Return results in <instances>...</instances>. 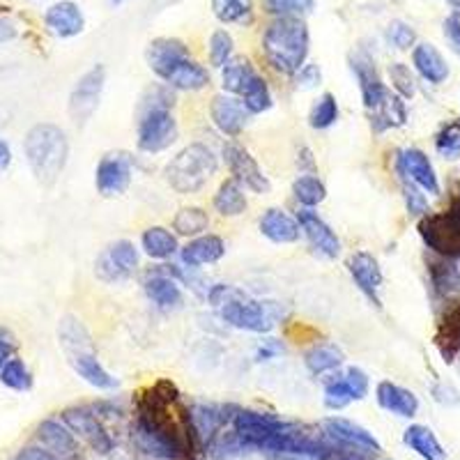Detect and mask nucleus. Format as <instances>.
<instances>
[{
    "instance_id": "nucleus-36",
    "label": "nucleus",
    "mask_w": 460,
    "mask_h": 460,
    "mask_svg": "<svg viewBox=\"0 0 460 460\" xmlns=\"http://www.w3.org/2000/svg\"><path fill=\"white\" fill-rule=\"evenodd\" d=\"M293 196L302 208H318L324 199H327V187L318 175H299L293 182Z\"/></svg>"
},
{
    "instance_id": "nucleus-47",
    "label": "nucleus",
    "mask_w": 460,
    "mask_h": 460,
    "mask_svg": "<svg viewBox=\"0 0 460 460\" xmlns=\"http://www.w3.org/2000/svg\"><path fill=\"white\" fill-rule=\"evenodd\" d=\"M402 196H405V205H408L410 215H429V199H426V191H421L417 184L402 180Z\"/></svg>"
},
{
    "instance_id": "nucleus-29",
    "label": "nucleus",
    "mask_w": 460,
    "mask_h": 460,
    "mask_svg": "<svg viewBox=\"0 0 460 460\" xmlns=\"http://www.w3.org/2000/svg\"><path fill=\"white\" fill-rule=\"evenodd\" d=\"M141 249L152 261H168L180 252L178 235L164 226H150V228L143 230Z\"/></svg>"
},
{
    "instance_id": "nucleus-24",
    "label": "nucleus",
    "mask_w": 460,
    "mask_h": 460,
    "mask_svg": "<svg viewBox=\"0 0 460 460\" xmlns=\"http://www.w3.org/2000/svg\"><path fill=\"white\" fill-rule=\"evenodd\" d=\"M258 228H261V235L274 244H295L302 235L297 219H293L281 208L265 209L261 221H258Z\"/></svg>"
},
{
    "instance_id": "nucleus-16",
    "label": "nucleus",
    "mask_w": 460,
    "mask_h": 460,
    "mask_svg": "<svg viewBox=\"0 0 460 460\" xmlns=\"http://www.w3.org/2000/svg\"><path fill=\"white\" fill-rule=\"evenodd\" d=\"M249 111L242 104L240 97L228 93L217 94L212 104H209V118L215 122L217 129L228 138H237L244 131L246 122H249Z\"/></svg>"
},
{
    "instance_id": "nucleus-30",
    "label": "nucleus",
    "mask_w": 460,
    "mask_h": 460,
    "mask_svg": "<svg viewBox=\"0 0 460 460\" xmlns=\"http://www.w3.org/2000/svg\"><path fill=\"white\" fill-rule=\"evenodd\" d=\"M246 189L242 187L237 180H226V182L219 184V189H217L215 194V200H212V205H215V209L219 212L221 217H240L244 215V209L249 208V200H246Z\"/></svg>"
},
{
    "instance_id": "nucleus-21",
    "label": "nucleus",
    "mask_w": 460,
    "mask_h": 460,
    "mask_svg": "<svg viewBox=\"0 0 460 460\" xmlns=\"http://www.w3.org/2000/svg\"><path fill=\"white\" fill-rule=\"evenodd\" d=\"M189 58V47L182 40H175V37H157L147 44L146 60L147 67L157 74L159 79H166L168 72H171L180 60Z\"/></svg>"
},
{
    "instance_id": "nucleus-7",
    "label": "nucleus",
    "mask_w": 460,
    "mask_h": 460,
    "mask_svg": "<svg viewBox=\"0 0 460 460\" xmlns=\"http://www.w3.org/2000/svg\"><path fill=\"white\" fill-rule=\"evenodd\" d=\"M277 302H261V299H252L249 295H244V297L233 299L226 306H221L219 315L233 330L270 334L277 324Z\"/></svg>"
},
{
    "instance_id": "nucleus-51",
    "label": "nucleus",
    "mask_w": 460,
    "mask_h": 460,
    "mask_svg": "<svg viewBox=\"0 0 460 460\" xmlns=\"http://www.w3.org/2000/svg\"><path fill=\"white\" fill-rule=\"evenodd\" d=\"M16 352V339L7 327H0V371L5 367L7 361L14 357Z\"/></svg>"
},
{
    "instance_id": "nucleus-28",
    "label": "nucleus",
    "mask_w": 460,
    "mask_h": 460,
    "mask_svg": "<svg viewBox=\"0 0 460 460\" xmlns=\"http://www.w3.org/2000/svg\"><path fill=\"white\" fill-rule=\"evenodd\" d=\"M376 398L380 402V408H385L392 414H398V417H414V412L419 408L417 396L410 389L401 387V385H394L389 380L377 385Z\"/></svg>"
},
{
    "instance_id": "nucleus-54",
    "label": "nucleus",
    "mask_w": 460,
    "mask_h": 460,
    "mask_svg": "<svg viewBox=\"0 0 460 460\" xmlns=\"http://www.w3.org/2000/svg\"><path fill=\"white\" fill-rule=\"evenodd\" d=\"M283 350V345L274 339H267L265 343L258 345L256 350V361H270V359H277L279 352Z\"/></svg>"
},
{
    "instance_id": "nucleus-46",
    "label": "nucleus",
    "mask_w": 460,
    "mask_h": 460,
    "mask_svg": "<svg viewBox=\"0 0 460 460\" xmlns=\"http://www.w3.org/2000/svg\"><path fill=\"white\" fill-rule=\"evenodd\" d=\"M387 40L398 51H408V49L417 47V32H414V28L405 22H398V19L387 26Z\"/></svg>"
},
{
    "instance_id": "nucleus-9",
    "label": "nucleus",
    "mask_w": 460,
    "mask_h": 460,
    "mask_svg": "<svg viewBox=\"0 0 460 460\" xmlns=\"http://www.w3.org/2000/svg\"><path fill=\"white\" fill-rule=\"evenodd\" d=\"M138 262H141V256H138L137 244L129 240H118L97 256L94 274L104 283H120L137 274Z\"/></svg>"
},
{
    "instance_id": "nucleus-43",
    "label": "nucleus",
    "mask_w": 460,
    "mask_h": 460,
    "mask_svg": "<svg viewBox=\"0 0 460 460\" xmlns=\"http://www.w3.org/2000/svg\"><path fill=\"white\" fill-rule=\"evenodd\" d=\"M435 150L445 159L460 157V120L447 122L435 137Z\"/></svg>"
},
{
    "instance_id": "nucleus-33",
    "label": "nucleus",
    "mask_w": 460,
    "mask_h": 460,
    "mask_svg": "<svg viewBox=\"0 0 460 460\" xmlns=\"http://www.w3.org/2000/svg\"><path fill=\"white\" fill-rule=\"evenodd\" d=\"M212 12L226 26H249L253 22V0H212Z\"/></svg>"
},
{
    "instance_id": "nucleus-3",
    "label": "nucleus",
    "mask_w": 460,
    "mask_h": 460,
    "mask_svg": "<svg viewBox=\"0 0 460 460\" xmlns=\"http://www.w3.org/2000/svg\"><path fill=\"white\" fill-rule=\"evenodd\" d=\"M350 67L357 84H359L361 102H364V109H367L373 129L382 134V131L405 125V120H408L405 102L385 85L373 58L367 56V53H355L350 58Z\"/></svg>"
},
{
    "instance_id": "nucleus-55",
    "label": "nucleus",
    "mask_w": 460,
    "mask_h": 460,
    "mask_svg": "<svg viewBox=\"0 0 460 460\" xmlns=\"http://www.w3.org/2000/svg\"><path fill=\"white\" fill-rule=\"evenodd\" d=\"M16 37H19V28H16V23L12 22V19H7V16H0V44L12 42V40H16Z\"/></svg>"
},
{
    "instance_id": "nucleus-6",
    "label": "nucleus",
    "mask_w": 460,
    "mask_h": 460,
    "mask_svg": "<svg viewBox=\"0 0 460 460\" xmlns=\"http://www.w3.org/2000/svg\"><path fill=\"white\" fill-rule=\"evenodd\" d=\"M219 159L205 143H191L166 164L164 178L168 187L175 189L178 194L189 196L199 194L200 189L217 175Z\"/></svg>"
},
{
    "instance_id": "nucleus-26",
    "label": "nucleus",
    "mask_w": 460,
    "mask_h": 460,
    "mask_svg": "<svg viewBox=\"0 0 460 460\" xmlns=\"http://www.w3.org/2000/svg\"><path fill=\"white\" fill-rule=\"evenodd\" d=\"M37 438L47 447L49 451H53L60 458H67V456H76L79 445H76V435L69 430V426L65 421H56V419H47L37 429Z\"/></svg>"
},
{
    "instance_id": "nucleus-23",
    "label": "nucleus",
    "mask_w": 460,
    "mask_h": 460,
    "mask_svg": "<svg viewBox=\"0 0 460 460\" xmlns=\"http://www.w3.org/2000/svg\"><path fill=\"white\" fill-rule=\"evenodd\" d=\"M224 256H226V242L221 240L219 235H212V233L191 237V240L180 249V261H182V265L189 267V270L219 262Z\"/></svg>"
},
{
    "instance_id": "nucleus-53",
    "label": "nucleus",
    "mask_w": 460,
    "mask_h": 460,
    "mask_svg": "<svg viewBox=\"0 0 460 460\" xmlns=\"http://www.w3.org/2000/svg\"><path fill=\"white\" fill-rule=\"evenodd\" d=\"M14 460H63L60 456H56L49 449H40V447H28V449L19 451L14 456Z\"/></svg>"
},
{
    "instance_id": "nucleus-50",
    "label": "nucleus",
    "mask_w": 460,
    "mask_h": 460,
    "mask_svg": "<svg viewBox=\"0 0 460 460\" xmlns=\"http://www.w3.org/2000/svg\"><path fill=\"white\" fill-rule=\"evenodd\" d=\"M320 81H323V72H320V67L315 63H306L295 74V85L302 90L315 88V85H320Z\"/></svg>"
},
{
    "instance_id": "nucleus-48",
    "label": "nucleus",
    "mask_w": 460,
    "mask_h": 460,
    "mask_svg": "<svg viewBox=\"0 0 460 460\" xmlns=\"http://www.w3.org/2000/svg\"><path fill=\"white\" fill-rule=\"evenodd\" d=\"M244 290H240V288L235 286H228V283H217V286H212L208 290V302L209 306H215L217 311L221 309V306H226L228 302H233V299H240L244 297Z\"/></svg>"
},
{
    "instance_id": "nucleus-45",
    "label": "nucleus",
    "mask_w": 460,
    "mask_h": 460,
    "mask_svg": "<svg viewBox=\"0 0 460 460\" xmlns=\"http://www.w3.org/2000/svg\"><path fill=\"white\" fill-rule=\"evenodd\" d=\"M315 7V0H265V10L274 16H306Z\"/></svg>"
},
{
    "instance_id": "nucleus-17",
    "label": "nucleus",
    "mask_w": 460,
    "mask_h": 460,
    "mask_svg": "<svg viewBox=\"0 0 460 460\" xmlns=\"http://www.w3.org/2000/svg\"><path fill=\"white\" fill-rule=\"evenodd\" d=\"M44 26L60 40H72V37L81 35L85 28L84 10L74 0H58L44 12Z\"/></svg>"
},
{
    "instance_id": "nucleus-32",
    "label": "nucleus",
    "mask_w": 460,
    "mask_h": 460,
    "mask_svg": "<svg viewBox=\"0 0 460 460\" xmlns=\"http://www.w3.org/2000/svg\"><path fill=\"white\" fill-rule=\"evenodd\" d=\"M343 359V352H341V348H336L334 343L314 345V348L304 355V364H306L309 373H314V376H324V373L336 371V368H341Z\"/></svg>"
},
{
    "instance_id": "nucleus-58",
    "label": "nucleus",
    "mask_w": 460,
    "mask_h": 460,
    "mask_svg": "<svg viewBox=\"0 0 460 460\" xmlns=\"http://www.w3.org/2000/svg\"><path fill=\"white\" fill-rule=\"evenodd\" d=\"M447 3H449V5L454 7V10H460V0H447Z\"/></svg>"
},
{
    "instance_id": "nucleus-11",
    "label": "nucleus",
    "mask_w": 460,
    "mask_h": 460,
    "mask_svg": "<svg viewBox=\"0 0 460 460\" xmlns=\"http://www.w3.org/2000/svg\"><path fill=\"white\" fill-rule=\"evenodd\" d=\"M131 178H134V157H129L127 152H109L94 168V187L97 194L104 199H118L127 194Z\"/></svg>"
},
{
    "instance_id": "nucleus-19",
    "label": "nucleus",
    "mask_w": 460,
    "mask_h": 460,
    "mask_svg": "<svg viewBox=\"0 0 460 460\" xmlns=\"http://www.w3.org/2000/svg\"><path fill=\"white\" fill-rule=\"evenodd\" d=\"M143 290L157 309L175 311L184 304V293L171 270H157L143 279Z\"/></svg>"
},
{
    "instance_id": "nucleus-10",
    "label": "nucleus",
    "mask_w": 460,
    "mask_h": 460,
    "mask_svg": "<svg viewBox=\"0 0 460 460\" xmlns=\"http://www.w3.org/2000/svg\"><path fill=\"white\" fill-rule=\"evenodd\" d=\"M106 85V69L104 65H94L88 72L74 84L72 93H69V118L76 125H85L94 115V111L100 109L102 93Z\"/></svg>"
},
{
    "instance_id": "nucleus-14",
    "label": "nucleus",
    "mask_w": 460,
    "mask_h": 460,
    "mask_svg": "<svg viewBox=\"0 0 460 460\" xmlns=\"http://www.w3.org/2000/svg\"><path fill=\"white\" fill-rule=\"evenodd\" d=\"M297 224L299 230H302V235L309 240L311 249H314L315 253H320V256L327 258V261H334V258L341 256L339 235H336L334 228H332L315 209H299Z\"/></svg>"
},
{
    "instance_id": "nucleus-1",
    "label": "nucleus",
    "mask_w": 460,
    "mask_h": 460,
    "mask_svg": "<svg viewBox=\"0 0 460 460\" xmlns=\"http://www.w3.org/2000/svg\"><path fill=\"white\" fill-rule=\"evenodd\" d=\"M159 392L162 389L157 385L150 389V396L143 398L134 426V438L137 445L155 458L180 460L187 454V438L182 435V429L172 424V419L168 417V405L175 401V396Z\"/></svg>"
},
{
    "instance_id": "nucleus-34",
    "label": "nucleus",
    "mask_w": 460,
    "mask_h": 460,
    "mask_svg": "<svg viewBox=\"0 0 460 460\" xmlns=\"http://www.w3.org/2000/svg\"><path fill=\"white\" fill-rule=\"evenodd\" d=\"M435 341H438V348L445 359H451V357L460 350V304L454 306V309L445 315V320L439 323L438 339Z\"/></svg>"
},
{
    "instance_id": "nucleus-56",
    "label": "nucleus",
    "mask_w": 460,
    "mask_h": 460,
    "mask_svg": "<svg viewBox=\"0 0 460 460\" xmlns=\"http://www.w3.org/2000/svg\"><path fill=\"white\" fill-rule=\"evenodd\" d=\"M12 166V147L5 138H0V172Z\"/></svg>"
},
{
    "instance_id": "nucleus-59",
    "label": "nucleus",
    "mask_w": 460,
    "mask_h": 460,
    "mask_svg": "<svg viewBox=\"0 0 460 460\" xmlns=\"http://www.w3.org/2000/svg\"><path fill=\"white\" fill-rule=\"evenodd\" d=\"M111 5H122V3H125V0H109Z\"/></svg>"
},
{
    "instance_id": "nucleus-27",
    "label": "nucleus",
    "mask_w": 460,
    "mask_h": 460,
    "mask_svg": "<svg viewBox=\"0 0 460 460\" xmlns=\"http://www.w3.org/2000/svg\"><path fill=\"white\" fill-rule=\"evenodd\" d=\"M164 84L171 85L172 90H182V93H199L209 85V72L191 58H184L168 72Z\"/></svg>"
},
{
    "instance_id": "nucleus-31",
    "label": "nucleus",
    "mask_w": 460,
    "mask_h": 460,
    "mask_svg": "<svg viewBox=\"0 0 460 460\" xmlns=\"http://www.w3.org/2000/svg\"><path fill=\"white\" fill-rule=\"evenodd\" d=\"M237 97H240L242 104L246 106V111H249L252 115H261L274 106L272 90H270L267 81L262 79L258 72H253L252 79L242 85V90L237 93Z\"/></svg>"
},
{
    "instance_id": "nucleus-25",
    "label": "nucleus",
    "mask_w": 460,
    "mask_h": 460,
    "mask_svg": "<svg viewBox=\"0 0 460 460\" xmlns=\"http://www.w3.org/2000/svg\"><path fill=\"white\" fill-rule=\"evenodd\" d=\"M412 65L419 76L430 85H439L449 79V65L445 56L429 42H421L412 49Z\"/></svg>"
},
{
    "instance_id": "nucleus-35",
    "label": "nucleus",
    "mask_w": 460,
    "mask_h": 460,
    "mask_svg": "<svg viewBox=\"0 0 460 460\" xmlns=\"http://www.w3.org/2000/svg\"><path fill=\"white\" fill-rule=\"evenodd\" d=\"M209 228V217L203 208H182L172 219V230L175 235L182 237H199L205 235Z\"/></svg>"
},
{
    "instance_id": "nucleus-40",
    "label": "nucleus",
    "mask_w": 460,
    "mask_h": 460,
    "mask_svg": "<svg viewBox=\"0 0 460 460\" xmlns=\"http://www.w3.org/2000/svg\"><path fill=\"white\" fill-rule=\"evenodd\" d=\"M0 382L7 389H14V392H28L32 387V376L26 364H23V359L12 357L5 367H3V371H0Z\"/></svg>"
},
{
    "instance_id": "nucleus-20",
    "label": "nucleus",
    "mask_w": 460,
    "mask_h": 460,
    "mask_svg": "<svg viewBox=\"0 0 460 460\" xmlns=\"http://www.w3.org/2000/svg\"><path fill=\"white\" fill-rule=\"evenodd\" d=\"M67 359L69 364H72L74 371H76V376L84 382H88L90 387L111 392V389H118V385H120L118 377L111 376V373L102 367V361L94 355L93 345H90V348H81V350L67 352Z\"/></svg>"
},
{
    "instance_id": "nucleus-13",
    "label": "nucleus",
    "mask_w": 460,
    "mask_h": 460,
    "mask_svg": "<svg viewBox=\"0 0 460 460\" xmlns=\"http://www.w3.org/2000/svg\"><path fill=\"white\" fill-rule=\"evenodd\" d=\"M396 171L401 175V180H408V182L417 184L421 191H426L429 196L439 194V180L438 172H435L433 164H430L429 155L419 147H405V150L398 152L396 157Z\"/></svg>"
},
{
    "instance_id": "nucleus-4",
    "label": "nucleus",
    "mask_w": 460,
    "mask_h": 460,
    "mask_svg": "<svg viewBox=\"0 0 460 460\" xmlns=\"http://www.w3.org/2000/svg\"><path fill=\"white\" fill-rule=\"evenodd\" d=\"M311 49L309 26L302 16H277L262 35V56L279 74L295 76L306 65Z\"/></svg>"
},
{
    "instance_id": "nucleus-37",
    "label": "nucleus",
    "mask_w": 460,
    "mask_h": 460,
    "mask_svg": "<svg viewBox=\"0 0 460 460\" xmlns=\"http://www.w3.org/2000/svg\"><path fill=\"white\" fill-rule=\"evenodd\" d=\"M339 122V102L332 93H323L309 111L311 129L324 131Z\"/></svg>"
},
{
    "instance_id": "nucleus-8",
    "label": "nucleus",
    "mask_w": 460,
    "mask_h": 460,
    "mask_svg": "<svg viewBox=\"0 0 460 460\" xmlns=\"http://www.w3.org/2000/svg\"><path fill=\"white\" fill-rule=\"evenodd\" d=\"M421 240L445 258H460V199L439 215H426L419 224Z\"/></svg>"
},
{
    "instance_id": "nucleus-42",
    "label": "nucleus",
    "mask_w": 460,
    "mask_h": 460,
    "mask_svg": "<svg viewBox=\"0 0 460 460\" xmlns=\"http://www.w3.org/2000/svg\"><path fill=\"white\" fill-rule=\"evenodd\" d=\"M352 401H357L355 394H352V389L348 387V382H345L343 376L339 377H332V380H327V385H324V405L330 410H343L348 408Z\"/></svg>"
},
{
    "instance_id": "nucleus-2",
    "label": "nucleus",
    "mask_w": 460,
    "mask_h": 460,
    "mask_svg": "<svg viewBox=\"0 0 460 460\" xmlns=\"http://www.w3.org/2000/svg\"><path fill=\"white\" fill-rule=\"evenodd\" d=\"M172 104H175V94L166 84H155L143 93L137 125L138 150L146 155H157L178 141L180 127L172 115Z\"/></svg>"
},
{
    "instance_id": "nucleus-41",
    "label": "nucleus",
    "mask_w": 460,
    "mask_h": 460,
    "mask_svg": "<svg viewBox=\"0 0 460 460\" xmlns=\"http://www.w3.org/2000/svg\"><path fill=\"white\" fill-rule=\"evenodd\" d=\"M405 442H408L414 451H419V454L429 460H439V456H442L439 445L435 442V438L430 435V430L424 429V426H412V429L405 430Z\"/></svg>"
},
{
    "instance_id": "nucleus-5",
    "label": "nucleus",
    "mask_w": 460,
    "mask_h": 460,
    "mask_svg": "<svg viewBox=\"0 0 460 460\" xmlns=\"http://www.w3.org/2000/svg\"><path fill=\"white\" fill-rule=\"evenodd\" d=\"M23 155L32 175L42 184H53L67 166L69 141L65 129L53 122H40L31 127L23 141Z\"/></svg>"
},
{
    "instance_id": "nucleus-39",
    "label": "nucleus",
    "mask_w": 460,
    "mask_h": 460,
    "mask_svg": "<svg viewBox=\"0 0 460 460\" xmlns=\"http://www.w3.org/2000/svg\"><path fill=\"white\" fill-rule=\"evenodd\" d=\"M233 53H235L233 35L224 28L212 32V37H209V63H212V67L224 69L233 60Z\"/></svg>"
},
{
    "instance_id": "nucleus-52",
    "label": "nucleus",
    "mask_w": 460,
    "mask_h": 460,
    "mask_svg": "<svg viewBox=\"0 0 460 460\" xmlns=\"http://www.w3.org/2000/svg\"><path fill=\"white\" fill-rule=\"evenodd\" d=\"M445 37L449 40L454 51L460 56V16L458 14H451L445 19Z\"/></svg>"
},
{
    "instance_id": "nucleus-18",
    "label": "nucleus",
    "mask_w": 460,
    "mask_h": 460,
    "mask_svg": "<svg viewBox=\"0 0 460 460\" xmlns=\"http://www.w3.org/2000/svg\"><path fill=\"white\" fill-rule=\"evenodd\" d=\"M348 272H350L352 281L359 288L361 293L367 295L376 306H380V290H382V270L380 262L373 253L368 252H355L348 258Z\"/></svg>"
},
{
    "instance_id": "nucleus-38",
    "label": "nucleus",
    "mask_w": 460,
    "mask_h": 460,
    "mask_svg": "<svg viewBox=\"0 0 460 460\" xmlns=\"http://www.w3.org/2000/svg\"><path fill=\"white\" fill-rule=\"evenodd\" d=\"M256 72V67H253L246 58H233L228 65H226L224 69H221V84H224V90L228 94H235L242 90V85L246 84V81L252 79V74Z\"/></svg>"
},
{
    "instance_id": "nucleus-49",
    "label": "nucleus",
    "mask_w": 460,
    "mask_h": 460,
    "mask_svg": "<svg viewBox=\"0 0 460 460\" xmlns=\"http://www.w3.org/2000/svg\"><path fill=\"white\" fill-rule=\"evenodd\" d=\"M345 382H348V387L352 389V394H355L357 401H361V398L368 396V387H371V380H368L367 371H361L359 367H348L343 373Z\"/></svg>"
},
{
    "instance_id": "nucleus-12",
    "label": "nucleus",
    "mask_w": 460,
    "mask_h": 460,
    "mask_svg": "<svg viewBox=\"0 0 460 460\" xmlns=\"http://www.w3.org/2000/svg\"><path fill=\"white\" fill-rule=\"evenodd\" d=\"M224 162L226 166H228L233 180H237L246 191H252V194H270L272 182L267 180L262 168L258 166L256 159L252 157V152L244 150V147L237 146V143H226Z\"/></svg>"
},
{
    "instance_id": "nucleus-44",
    "label": "nucleus",
    "mask_w": 460,
    "mask_h": 460,
    "mask_svg": "<svg viewBox=\"0 0 460 460\" xmlns=\"http://www.w3.org/2000/svg\"><path fill=\"white\" fill-rule=\"evenodd\" d=\"M389 79H392L394 90H396L398 97L402 100H412L414 93H417V84H414V76L410 72V67L405 63H394L389 65Z\"/></svg>"
},
{
    "instance_id": "nucleus-57",
    "label": "nucleus",
    "mask_w": 460,
    "mask_h": 460,
    "mask_svg": "<svg viewBox=\"0 0 460 460\" xmlns=\"http://www.w3.org/2000/svg\"><path fill=\"white\" fill-rule=\"evenodd\" d=\"M10 120H12V109L0 102V129H3V127H5Z\"/></svg>"
},
{
    "instance_id": "nucleus-22",
    "label": "nucleus",
    "mask_w": 460,
    "mask_h": 460,
    "mask_svg": "<svg viewBox=\"0 0 460 460\" xmlns=\"http://www.w3.org/2000/svg\"><path fill=\"white\" fill-rule=\"evenodd\" d=\"M323 429L324 433L330 435L332 439H336L339 445L345 447H355V449L361 451H380V442L373 438V433H368L364 426L355 424L350 419H343V417H330L323 421Z\"/></svg>"
},
{
    "instance_id": "nucleus-15",
    "label": "nucleus",
    "mask_w": 460,
    "mask_h": 460,
    "mask_svg": "<svg viewBox=\"0 0 460 460\" xmlns=\"http://www.w3.org/2000/svg\"><path fill=\"white\" fill-rule=\"evenodd\" d=\"M63 421L69 426L76 438L85 439L94 451L100 454H109L113 449V439L106 433V429L102 426L100 417L88 408H69L63 412Z\"/></svg>"
}]
</instances>
